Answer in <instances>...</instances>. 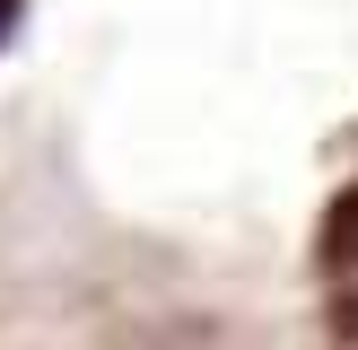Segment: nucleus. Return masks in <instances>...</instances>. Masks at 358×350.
Here are the masks:
<instances>
[{
	"label": "nucleus",
	"mask_w": 358,
	"mask_h": 350,
	"mask_svg": "<svg viewBox=\"0 0 358 350\" xmlns=\"http://www.w3.org/2000/svg\"><path fill=\"white\" fill-rule=\"evenodd\" d=\"M324 272L332 280H358V184L332 202V219H324Z\"/></svg>",
	"instance_id": "nucleus-1"
},
{
	"label": "nucleus",
	"mask_w": 358,
	"mask_h": 350,
	"mask_svg": "<svg viewBox=\"0 0 358 350\" xmlns=\"http://www.w3.org/2000/svg\"><path fill=\"white\" fill-rule=\"evenodd\" d=\"M9 27H17V0H0V35H9Z\"/></svg>",
	"instance_id": "nucleus-2"
}]
</instances>
